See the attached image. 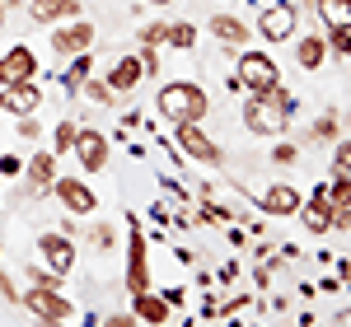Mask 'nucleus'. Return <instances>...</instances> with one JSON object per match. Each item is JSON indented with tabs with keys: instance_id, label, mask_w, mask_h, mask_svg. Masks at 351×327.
Segmentation results:
<instances>
[{
	"instance_id": "1",
	"label": "nucleus",
	"mask_w": 351,
	"mask_h": 327,
	"mask_svg": "<svg viewBox=\"0 0 351 327\" xmlns=\"http://www.w3.org/2000/svg\"><path fill=\"white\" fill-rule=\"evenodd\" d=\"M291 112H295V94L281 89V84H271V89L253 94V99L243 103V127H248L253 136H276V131H286Z\"/></svg>"
},
{
	"instance_id": "2",
	"label": "nucleus",
	"mask_w": 351,
	"mask_h": 327,
	"mask_svg": "<svg viewBox=\"0 0 351 327\" xmlns=\"http://www.w3.org/2000/svg\"><path fill=\"white\" fill-rule=\"evenodd\" d=\"M206 108H211V99H206V89L192 80H173L160 89V112L178 127V122H202L206 117Z\"/></svg>"
},
{
	"instance_id": "3",
	"label": "nucleus",
	"mask_w": 351,
	"mask_h": 327,
	"mask_svg": "<svg viewBox=\"0 0 351 327\" xmlns=\"http://www.w3.org/2000/svg\"><path fill=\"white\" fill-rule=\"evenodd\" d=\"M24 304H28V313L38 318V323H47V327H61L71 313H75V304L66 300L61 290H47V285H33L24 295Z\"/></svg>"
},
{
	"instance_id": "4",
	"label": "nucleus",
	"mask_w": 351,
	"mask_h": 327,
	"mask_svg": "<svg viewBox=\"0 0 351 327\" xmlns=\"http://www.w3.org/2000/svg\"><path fill=\"white\" fill-rule=\"evenodd\" d=\"M234 80H239L248 94H263V89H271V84H281V70H276V61H271L267 52H243Z\"/></svg>"
},
{
	"instance_id": "5",
	"label": "nucleus",
	"mask_w": 351,
	"mask_h": 327,
	"mask_svg": "<svg viewBox=\"0 0 351 327\" xmlns=\"http://www.w3.org/2000/svg\"><path fill=\"white\" fill-rule=\"evenodd\" d=\"M173 136H178V150H183L188 159H197V164H220V159H225V155H220V145L206 136L197 122H178V131H173Z\"/></svg>"
},
{
	"instance_id": "6",
	"label": "nucleus",
	"mask_w": 351,
	"mask_h": 327,
	"mask_svg": "<svg viewBox=\"0 0 351 327\" xmlns=\"http://www.w3.org/2000/svg\"><path fill=\"white\" fill-rule=\"evenodd\" d=\"M258 33H263L267 42H286V38L295 33V5L267 0V5H263V19H258Z\"/></svg>"
},
{
	"instance_id": "7",
	"label": "nucleus",
	"mask_w": 351,
	"mask_h": 327,
	"mask_svg": "<svg viewBox=\"0 0 351 327\" xmlns=\"http://www.w3.org/2000/svg\"><path fill=\"white\" fill-rule=\"evenodd\" d=\"M38 75V56L33 47H10V52L0 56V89H10V84H24Z\"/></svg>"
},
{
	"instance_id": "8",
	"label": "nucleus",
	"mask_w": 351,
	"mask_h": 327,
	"mask_svg": "<svg viewBox=\"0 0 351 327\" xmlns=\"http://www.w3.org/2000/svg\"><path fill=\"white\" fill-rule=\"evenodd\" d=\"M89 42H94V24H89V19L61 24L52 33V52L56 56H80V52H89Z\"/></svg>"
},
{
	"instance_id": "9",
	"label": "nucleus",
	"mask_w": 351,
	"mask_h": 327,
	"mask_svg": "<svg viewBox=\"0 0 351 327\" xmlns=\"http://www.w3.org/2000/svg\"><path fill=\"white\" fill-rule=\"evenodd\" d=\"M52 187H56V196H61V206H66V211H75V215H89V211L99 206V201H94V192L84 187L80 178H56Z\"/></svg>"
},
{
	"instance_id": "10",
	"label": "nucleus",
	"mask_w": 351,
	"mask_h": 327,
	"mask_svg": "<svg viewBox=\"0 0 351 327\" xmlns=\"http://www.w3.org/2000/svg\"><path fill=\"white\" fill-rule=\"evenodd\" d=\"M38 248H43V257H47V267H52L56 276L75 267V244H71L66 234H43V244H38Z\"/></svg>"
},
{
	"instance_id": "11",
	"label": "nucleus",
	"mask_w": 351,
	"mask_h": 327,
	"mask_svg": "<svg viewBox=\"0 0 351 327\" xmlns=\"http://www.w3.org/2000/svg\"><path fill=\"white\" fill-rule=\"evenodd\" d=\"M75 150H80V164L89 173H99L108 164V136H99V131H80L75 136Z\"/></svg>"
},
{
	"instance_id": "12",
	"label": "nucleus",
	"mask_w": 351,
	"mask_h": 327,
	"mask_svg": "<svg viewBox=\"0 0 351 327\" xmlns=\"http://www.w3.org/2000/svg\"><path fill=\"white\" fill-rule=\"evenodd\" d=\"M127 290L141 295V290H150V272H145V239L132 234V267H127Z\"/></svg>"
},
{
	"instance_id": "13",
	"label": "nucleus",
	"mask_w": 351,
	"mask_h": 327,
	"mask_svg": "<svg viewBox=\"0 0 351 327\" xmlns=\"http://www.w3.org/2000/svg\"><path fill=\"white\" fill-rule=\"evenodd\" d=\"M43 103V94H38V84L33 80H24V84H10L5 89V108L10 112H19V117H28V112Z\"/></svg>"
},
{
	"instance_id": "14",
	"label": "nucleus",
	"mask_w": 351,
	"mask_h": 327,
	"mask_svg": "<svg viewBox=\"0 0 351 327\" xmlns=\"http://www.w3.org/2000/svg\"><path fill=\"white\" fill-rule=\"evenodd\" d=\"M263 211H267V215H295L300 192L286 187V183H276V187H267V196H263Z\"/></svg>"
},
{
	"instance_id": "15",
	"label": "nucleus",
	"mask_w": 351,
	"mask_h": 327,
	"mask_svg": "<svg viewBox=\"0 0 351 327\" xmlns=\"http://www.w3.org/2000/svg\"><path fill=\"white\" fill-rule=\"evenodd\" d=\"M324 196H328V206H332V224L347 229V224H351V178H337Z\"/></svg>"
},
{
	"instance_id": "16",
	"label": "nucleus",
	"mask_w": 351,
	"mask_h": 327,
	"mask_svg": "<svg viewBox=\"0 0 351 327\" xmlns=\"http://www.w3.org/2000/svg\"><path fill=\"white\" fill-rule=\"evenodd\" d=\"M75 14H80V0H38V5H33V19H38V24L75 19Z\"/></svg>"
},
{
	"instance_id": "17",
	"label": "nucleus",
	"mask_w": 351,
	"mask_h": 327,
	"mask_svg": "<svg viewBox=\"0 0 351 327\" xmlns=\"http://www.w3.org/2000/svg\"><path fill=\"white\" fill-rule=\"evenodd\" d=\"M300 215H304V229H309V234H328V229H332V206H328L324 192H319V196H314Z\"/></svg>"
},
{
	"instance_id": "18",
	"label": "nucleus",
	"mask_w": 351,
	"mask_h": 327,
	"mask_svg": "<svg viewBox=\"0 0 351 327\" xmlns=\"http://www.w3.org/2000/svg\"><path fill=\"white\" fill-rule=\"evenodd\" d=\"M136 318H141V323L164 327V323H169V300L150 295V290H141V295H136Z\"/></svg>"
},
{
	"instance_id": "19",
	"label": "nucleus",
	"mask_w": 351,
	"mask_h": 327,
	"mask_svg": "<svg viewBox=\"0 0 351 327\" xmlns=\"http://www.w3.org/2000/svg\"><path fill=\"white\" fill-rule=\"evenodd\" d=\"M141 75H145V70H141V56H122L108 70V89H136Z\"/></svg>"
},
{
	"instance_id": "20",
	"label": "nucleus",
	"mask_w": 351,
	"mask_h": 327,
	"mask_svg": "<svg viewBox=\"0 0 351 327\" xmlns=\"http://www.w3.org/2000/svg\"><path fill=\"white\" fill-rule=\"evenodd\" d=\"M319 5V19L328 28H347L351 33V0H314Z\"/></svg>"
},
{
	"instance_id": "21",
	"label": "nucleus",
	"mask_w": 351,
	"mask_h": 327,
	"mask_svg": "<svg viewBox=\"0 0 351 327\" xmlns=\"http://www.w3.org/2000/svg\"><path fill=\"white\" fill-rule=\"evenodd\" d=\"M211 28H216V38L225 42V47H239L243 38H248V28H243L234 14H216V24H211Z\"/></svg>"
},
{
	"instance_id": "22",
	"label": "nucleus",
	"mask_w": 351,
	"mask_h": 327,
	"mask_svg": "<svg viewBox=\"0 0 351 327\" xmlns=\"http://www.w3.org/2000/svg\"><path fill=\"white\" fill-rule=\"evenodd\" d=\"M324 52H328L324 38H304V42H300V52H295L300 70H319V66H324Z\"/></svg>"
},
{
	"instance_id": "23",
	"label": "nucleus",
	"mask_w": 351,
	"mask_h": 327,
	"mask_svg": "<svg viewBox=\"0 0 351 327\" xmlns=\"http://www.w3.org/2000/svg\"><path fill=\"white\" fill-rule=\"evenodd\" d=\"M28 183H33V187H52L56 183V159L52 155H38V159L28 164Z\"/></svg>"
},
{
	"instance_id": "24",
	"label": "nucleus",
	"mask_w": 351,
	"mask_h": 327,
	"mask_svg": "<svg viewBox=\"0 0 351 327\" xmlns=\"http://www.w3.org/2000/svg\"><path fill=\"white\" fill-rule=\"evenodd\" d=\"M169 47H178V52H188V47H197V28L192 24H169V38H164Z\"/></svg>"
},
{
	"instance_id": "25",
	"label": "nucleus",
	"mask_w": 351,
	"mask_h": 327,
	"mask_svg": "<svg viewBox=\"0 0 351 327\" xmlns=\"http://www.w3.org/2000/svg\"><path fill=\"white\" fill-rule=\"evenodd\" d=\"M89 80V56H75V61H71V70H66V89H71V94H75V89H80V84Z\"/></svg>"
},
{
	"instance_id": "26",
	"label": "nucleus",
	"mask_w": 351,
	"mask_h": 327,
	"mask_svg": "<svg viewBox=\"0 0 351 327\" xmlns=\"http://www.w3.org/2000/svg\"><path fill=\"white\" fill-rule=\"evenodd\" d=\"M75 136H80V127H75V122H61V127H56V155L75 150Z\"/></svg>"
},
{
	"instance_id": "27",
	"label": "nucleus",
	"mask_w": 351,
	"mask_h": 327,
	"mask_svg": "<svg viewBox=\"0 0 351 327\" xmlns=\"http://www.w3.org/2000/svg\"><path fill=\"white\" fill-rule=\"evenodd\" d=\"M332 173H337V178H351V140L337 145V155H332Z\"/></svg>"
},
{
	"instance_id": "28",
	"label": "nucleus",
	"mask_w": 351,
	"mask_h": 327,
	"mask_svg": "<svg viewBox=\"0 0 351 327\" xmlns=\"http://www.w3.org/2000/svg\"><path fill=\"white\" fill-rule=\"evenodd\" d=\"M328 47L337 56H351V33L347 28H328Z\"/></svg>"
},
{
	"instance_id": "29",
	"label": "nucleus",
	"mask_w": 351,
	"mask_h": 327,
	"mask_svg": "<svg viewBox=\"0 0 351 327\" xmlns=\"http://www.w3.org/2000/svg\"><path fill=\"white\" fill-rule=\"evenodd\" d=\"M164 38H169V24H145L141 28V42H145V47H160Z\"/></svg>"
},
{
	"instance_id": "30",
	"label": "nucleus",
	"mask_w": 351,
	"mask_h": 327,
	"mask_svg": "<svg viewBox=\"0 0 351 327\" xmlns=\"http://www.w3.org/2000/svg\"><path fill=\"white\" fill-rule=\"evenodd\" d=\"M80 89H84V99H94V103H112V99H108L112 89H108V84H99V80H84Z\"/></svg>"
},
{
	"instance_id": "31",
	"label": "nucleus",
	"mask_w": 351,
	"mask_h": 327,
	"mask_svg": "<svg viewBox=\"0 0 351 327\" xmlns=\"http://www.w3.org/2000/svg\"><path fill=\"white\" fill-rule=\"evenodd\" d=\"M337 136V117H324V122H314V140H332Z\"/></svg>"
},
{
	"instance_id": "32",
	"label": "nucleus",
	"mask_w": 351,
	"mask_h": 327,
	"mask_svg": "<svg viewBox=\"0 0 351 327\" xmlns=\"http://www.w3.org/2000/svg\"><path fill=\"white\" fill-rule=\"evenodd\" d=\"M141 70H145V75H155V70H160V52H155V47H145V52H141Z\"/></svg>"
},
{
	"instance_id": "33",
	"label": "nucleus",
	"mask_w": 351,
	"mask_h": 327,
	"mask_svg": "<svg viewBox=\"0 0 351 327\" xmlns=\"http://www.w3.org/2000/svg\"><path fill=\"white\" fill-rule=\"evenodd\" d=\"M108 327H141V318H136V313H112Z\"/></svg>"
},
{
	"instance_id": "34",
	"label": "nucleus",
	"mask_w": 351,
	"mask_h": 327,
	"mask_svg": "<svg viewBox=\"0 0 351 327\" xmlns=\"http://www.w3.org/2000/svg\"><path fill=\"white\" fill-rule=\"evenodd\" d=\"M271 159H276V164H295V145H276Z\"/></svg>"
},
{
	"instance_id": "35",
	"label": "nucleus",
	"mask_w": 351,
	"mask_h": 327,
	"mask_svg": "<svg viewBox=\"0 0 351 327\" xmlns=\"http://www.w3.org/2000/svg\"><path fill=\"white\" fill-rule=\"evenodd\" d=\"M19 136H24V140L38 136V122H33V117H24V122H19Z\"/></svg>"
},
{
	"instance_id": "36",
	"label": "nucleus",
	"mask_w": 351,
	"mask_h": 327,
	"mask_svg": "<svg viewBox=\"0 0 351 327\" xmlns=\"http://www.w3.org/2000/svg\"><path fill=\"white\" fill-rule=\"evenodd\" d=\"M0 108H5V89H0Z\"/></svg>"
},
{
	"instance_id": "37",
	"label": "nucleus",
	"mask_w": 351,
	"mask_h": 327,
	"mask_svg": "<svg viewBox=\"0 0 351 327\" xmlns=\"http://www.w3.org/2000/svg\"><path fill=\"white\" fill-rule=\"evenodd\" d=\"M150 5H169V0H150Z\"/></svg>"
},
{
	"instance_id": "38",
	"label": "nucleus",
	"mask_w": 351,
	"mask_h": 327,
	"mask_svg": "<svg viewBox=\"0 0 351 327\" xmlns=\"http://www.w3.org/2000/svg\"><path fill=\"white\" fill-rule=\"evenodd\" d=\"M0 5H10V0H0Z\"/></svg>"
},
{
	"instance_id": "39",
	"label": "nucleus",
	"mask_w": 351,
	"mask_h": 327,
	"mask_svg": "<svg viewBox=\"0 0 351 327\" xmlns=\"http://www.w3.org/2000/svg\"><path fill=\"white\" fill-rule=\"evenodd\" d=\"M28 5H38V0H28Z\"/></svg>"
}]
</instances>
